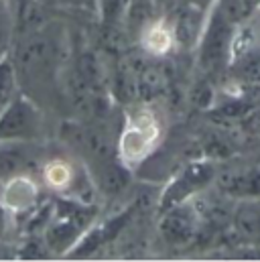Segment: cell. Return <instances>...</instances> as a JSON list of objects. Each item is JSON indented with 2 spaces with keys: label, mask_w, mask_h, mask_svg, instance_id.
I'll return each mask as SVG.
<instances>
[{
  "label": "cell",
  "mask_w": 260,
  "mask_h": 262,
  "mask_svg": "<svg viewBox=\"0 0 260 262\" xmlns=\"http://www.w3.org/2000/svg\"><path fill=\"white\" fill-rule=\"evenodd\" d=\"M163 124L159 114L148 106H136L124 116V124L116 140V155L130 171L138 169L159 148Z\"/></svg>",
  "instance_id": "6da1fadb"
},
{
  "label": "cell",
  "mask_w": 260,
  "mask_h": 262,
  "mask_svg": "<svg viewBox=\"0 0 260 262\" xmlns=\"http://www.w3.org/2000/svg\"><path fill=\"white\" fill-rule=\"evenodd\" d=\"M41 136H43V114L33 104L31 98L18 96L0 114V140L4 138L39 140Z\"/></svg>",
  "instance_id": "7a4b0ae2"
},
{
  "label": "cell",
  "mask_w": 260,
  "mask_h": 262,
  "mask_svg": "<svg viewBox=\"0 0 260 262\" xmlns=\"http://www.w3.org/2000/svg\"><path fill=\"white\" fill-rule=\"evenodd\" d=\"M215 179V167L211 163H191L187 165L161 193L159 209L161 213L173 205H179L183 201H189L191 197L199 195L211 181Z\"/></svg>",
  "instance_id": "3957f363"
},
{
  "label": "cell",
  "mask_w": 260,
  "mask_h": 262,
  "mask_svg": "<svg viewBox=\"0 0 260 262\" xmlns=\"http://www.w3.org/2000/svg\"><path fill=\"white\" fill-rule=\"evenodd\" d=\"M234 23L220 10L211 14V18L205 23L199 35V63L205 69H213L220 66V61L230 55V43H232V33Z\"/></svg>",
  "instance_id": "277c9868"
},
{
  "label": "cell",
  "mask_w": 260,
  "mask_h": 262,
  "mask_svg": "<svg viewBox=\"0 0 260 262\" xmlns=\"http://www.w3.org/2000/svg\"><path fill=\"white\" fill-rule=\"evenodd\" d=\"M201 226V215L195 207V201H183L163 211L159 234L169 246H183L189 244L197 236Z\"/></svg>",
  "instance_id": "5b68a950"
},
{
  "label": "cell",
  "mask_w": 260,
  "mask_h": 262,
  "mask_svg": "<svg viewBox=\"0 0 260 262\" xmlns=\"http://www.w3.org/2000/svg\"><path fill=\"white\" fill-rule=\"evenodd\" d=\"M41 185L33 173H16L0 183V203L8 215H27L39 205Z\"/></svg>",
  "instance_id": "8992f818"
},
{
  "label": "cell",
  "mask_w": 260,
  "mask_h": 262,
  "mask_svg": "<svg viewBox=\"0 0 260 262\" xmlns=\"http://www.w3.org/2000/svg\"><path fill=\"white\" fill-rule=\"evenodd\" d=\"M41 161V146L37 140L4 138L0 140V179H6L16 173H31Z\"/></svg>",
  "instance_id": "52a82bcc"
},
{
  "label": "cell",
  "mask_w": 260,
  "mask_h": 262,
  "mask_svg": "<svg viewBox=\"0 0 260 262\" xmlns=\"http://www.w3.org/2000/svg\"><path fill=\"white\" fill-rule=\"evenodd\" d=\"M218 189L226 197H260V171L258 169H236L215 175Z\"/></svg>",
  "instance_id": "ba28073f"
},
{
  "label": "cell",
  "mask_w": 260,
  "mask_h": 262,
  "mask_svg": "<svg viewBox=\"0 0 260 262\" xmlns=\"http://www.w3.org/2000/svg\"><path fill=\"white\" fill-rule=\"evenodd\" d=\"M177 45L173 25L167 20H148L140 31V49L148 57H165Z\"/></svg>",
  "instance_id": "9c48e42d"
},
{
  "label": "cell",
  "mask_w": 260,
  "mask_h": 262,
  "mask_svg": "<svg viewBox=\"0 0 260 262\" xmlns=\"http://www.w3.org/2000/svg\"><path fill=\"white\" fill-rule=\"evenodd\" d=\"M234 232L240 240L248 244H260V205L254 201H244L234 209L232 215Z\"/></svg>",
  "instance_id": "30bf717a"
},
{
  "label": "cell",
  "mask_w": 260,
  "mask_h": 262,
  "mask_svg": "<svg viewBox=\"0 0 260 262\" xmlns=\"http://www.w3.org/2000/svg\"><path fill=\"white\" fill-rule=\"evenodd\" d=\"M18 98V75L10 57H0V114Z\"/></svg>",
  "instance_id": "8fae6325"
},
{
  "label": "cell",
  "mask_w": 260,
  "mask_h": 262,
  "mask_svg": "<svg viewBox=\"0 0 260 262\" xmlns=\"http://www.w3.org/2000/svg\"><path fill=\"white\" fill-rule=\"evenodd\" d=\"M130 0H98L100 16L106 25H116L118 18L126 12Z\"/></svg>",
  "instance_id": "7c38bea8"
},
{
  "label": "cell",
  "mask_w": 260,
  "mask_h": 262,
  "mask_svg": "<svg viewBox=\"0 0 260 262\" xmlns=\"http://www.w3.org/2000/svg\"><path fill=\"white\" fill-rule=\"evenodd\" d=\"M6 37H8V27H6V12L0 10V49L4 47L6 43Z\"/></svg>",
  "instance_id": "4fadbf2b"
},
{
  "label": "cell",
  "mask_w": 260,
  "mask_h": 262,
  "mask_svg": "<svg viewBox=\"0 0 260 262\" xmlns=\"http://www.w3.org/2000/svg\"><path fill=\"white\" fill-rule=\"evenodd\" d=\"M240 2V6H242V10H244V14H248L256 4H258L260 0H238Z\"/></svg>",
  "instance_id": "5bb4252c"
},
{
  "label": "cell",
  "mask_w": 260,
  "mask_h": 262,
  "mask_svg": "<svg viewBox=\"0 0 260 262\" xmlns=\"http://www.w3.org/2000/svg\"><path fill=\"white\" fill-rule=\"evenodd\" d=\"M6 217H8V213H6V209L2 207V203H0V234L4 232V226H6Z\"/></svg>",
  "instance_id": "9a60e30c"
}]
</instances>
